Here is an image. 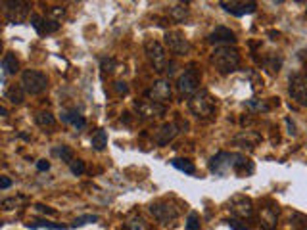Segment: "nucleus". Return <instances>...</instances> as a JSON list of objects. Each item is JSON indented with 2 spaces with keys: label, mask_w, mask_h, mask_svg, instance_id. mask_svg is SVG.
Here are the masks:
<instances>
[{
  "label": "nucleus",
  "mask_w": 307,
  "mask_h": 230,
  "mask_svg": "<svg viewBox=\"0 0 307 230\" xmlns=\"http://www.w3.org/2000/svg\"><path fill=\"white\" fill-rule=\"evenodd\" d=\"M209 60L221 75H229L240 67V52L234 46H217L211 52Z\"/></svg>",
  "instance_id": "f257e3e1"
},
{
  "label": "nucleus",
  "mask_w": 307,
  "mask_h": 230,
  "mask_svg": "<svg viewBox=\"0 0 307 230\" xmlns=\"http://www.w3.org/2000/svg\"><path fill=\"white\" fill-rule=\"evenodd\" d=\"M188 109H190V113L198 117V119H204V121H208L213 117V113H215V100L211 98L208 90H198L194 96H190L188 100Z\"/></svg>",
  "instance_id": "f03ea898"
},
{
  "label": "nucleus",
  "mask_w": 307,
  "mask_h": 230,
  "mask_svg": "<svg viewBox=\"0 0 307 230\" xmlns=\"http://www.w3.org/2000/svg\"><path fill=\"white\" fill-rule=\"evenodd\" d=\"M21 86L25 88L27 94L37 96L48 88V77L42 71H37V69H25L21 73Z\"/></svg>",
  "instance_id": "7ed1b4c3"
},
{
  "label": "nucleus",
  "mask_w": 307,
  "mask_h": 230,
  "mask_svg": "<svg viewBox=\"0 0 307 230\" xmlns=\"http://www.w3.org/2000/svg\"><path fill=\"white\" fill-rule=\"evenodd\" d=\"M200 83H202L200 69H198L196 65H190V67L184 69V73L179 77V81H177V88H179L181 94L194 96L198 90H200Z\"/></svg>",
  "instance_id": "20e7f679"
},
{
  "label": "nucleus",
  "mask_w": 307,
  "mask_h": 230,
  "mask_svg": "<svg viewBox=\"0 0 307 230\" xmlns=\"http://www.w3.org/2000/svg\"><path fill=\"white\" fill-rule=\"evenodd\" d=\"M4 6V15L8 19V23H25L27 21V15L31 10V4L29 2H17V0H4L2 2Z\"/></svg>",
  "instance_id": "39448f33"
},
{
  "label": "nucleus",
  "mask_w": 307,
  "mask_h": 230,
  "mask_svg": "<svg viewBox=\"0 0 307 230\" xmlns=\"http://www.w3.org/2000/svg\"><path fill=\"white\" fill-rule=\"evenodd\" d=\"M144 52H146V58L154 65L156 71L161 73L167 69V54H165V48H163L161 42L150 38V40L144 42Z\"/></svg>",
  "instance_id": "423d86ee"
},
{
  "label": "nucleus",
  "mask_w": 307,
  "mask_h": 230,
  "mask_svg": "<svg viewBox=\"0 0 307 230\" xmlns=\"http://www.w3.org/2000/svg\"><path fill=\"white\" fill-rule=\"evenodd\" d=\"M150 213L154 215V219H158L161 225H169L181 215L179 207L173 206L169 200H158V202L150 204Z\"/></svg>",
  "instance_id": "0eeeda50"
},
{
  "label": "nucleus",
  "mask_w": 307,
  "mask_h": 230,
  "mask_svg": "<svg viewBox=\"0 0 307 230\" xmlns=\"http://www.w3.org/2000/svg\"><path fill=\"white\" fill-rule=\"evenodd\" d=\"M288 92L296 104L307 106V73H294L288 81Z\"/></svg>",
  "instance_id": "6e6552de"
},
{
  "label": "nucleus",
  "mask_w": 307,
  "mask_h": 230,
  "mask_svg": "<svg viewBox=\"0 0 307 230\" xmlns=\"http://www.w3.org/2000/svg\"><path fill=\"white\" fill-rule=\"evenodd\" d=\"M163 40H165V46L171 50L173 54H177V56H184V54H188L190 48H192L183 31H177V29L175 31H165Z\"/></svg>",
  "instance_id": "1a4fd4ad"
},
{
  "label": "nucleus",
  "mask_w": 307,
  "mask_h": 230,
  "mask_svg": "<svg viewBox=\"0 0 307 230\" xmlns=\"http://www.w3.org/2000/svg\"><path fill=\"white\" fill-rule=\"evenodd\" d=\"M135 109L142 119H160V117H163V115L167 113V106H165V104L152 102V100L135 102Z\"/></svg>",
  "instance_id": "9d476101"
},
{
  "label": "nucleus",
  "mask_w": 307,
  "mask_h": 230,
  "mask_svg": "<svg viewBox=\"0 0 307 230\" xmlns=\"http://www.w3.org/2000/svg\"><path fill=\"white\" fill-rule=\"evenodd\" d=\"M233 159L234 154H231V152H219L209 161V171L217 177H227V173L233 169Z\"/></svg>",
  "instance_id": "9b49d317"
},
{
  "label": "nucleus",
  "mask_w": 307,
  "mask_h": 230,
  "mask_svg": "<svg viewBox=\"0 0 307 230\" xmlns=\"http://www.w3.org/2000/svg\"><path fill=\"white\" fill-rule=\"evenodd\" d=\"M219 6H221L225 12L233 13L236 17L254 13L258 10V4L256 2H244V0H221Z\"/></svg>",
  "instance_id": "f8f14e48"
},
{
  "label": "nucleus",
  "mask_w": 307,
  "mask_h": 230,
  "mask_svg": "<svg viewBox=\"0 0 307 230\" xmlns=\"http://www.w3.org/2000/svg\"><path fill=\"white\" fill-rule=\"evenodd\" d=\"M208 42L215 44V48L217 46H231V44L236 42V33L231 31L229 27H225V25H217L208 35Z\"/></svg>",
  "instance_id": "ddd939ff"
},
{
  "label": "nucleus",
  "mask_w": 307,
  "mask_h": 230,
  "mask_svg": "<svg viewBox=\"0 0 307 230\" xmlns=\"http://www.w3.org/2000/svg\"><path fill=\"white\" fill-rule=\"evenodd\" d=\"M146 98L148 100H152V102H160V104L169 102V100H171V83L165 81V79L156 81V83L146 90Z\"/></svg>",
  "instance_id": "4468645a"
},
{
  "label": "nucleus",
  "mask_w": 307,
  "mask_h": 230,
  "mask_svg": "<svg viewBox=\"0 0 307 230\" xmlns=\"http://www.w3.org/2000/svg\"><path fill=\"white\" fill-rule=\"evenodd\" d=\"M229 209H231V213H233L234 217L242 219V221L252 219V215H254V204H252V200H248L244 196L234 198L233 202H231V206H229Z\"/></svg>",
  "instance_id": "2eb2a0df"
},
{
  "label": "nucleus",
  "mask_w": 307,
  "mask_h": 230,
  "mask_svg": "<svg viewBox=\"0 0 307 230\" xmlns=\"http://www.w3.org/2000/svg\"><path fill=\"white\" fill-rule=\"evenodd\" d=\"M31 25H33V29L37 31L38 35H50V33H54V31L60 29V23H58V21H54V19H50V17H42V15H38V13H33V15H31Z\"/></svg>",
  "instance_id": "dca6fc26"
},
{
  "label": "nucleus",
  "mask_w": 307,
  "mask_h": 230,
  "mask_svg": "<svg viewBox=\"0 0 307 230\" xmlns=\"http://www.w3.org/2000/svg\"><path fill=\"white\" fill-rule=\"evenodd\" d=\"M177 134H179V127L175 123H163L160 129L154 133V140H156V144L165 146L169 144Z\"/></svg>",
  "instance_id": "f3484780"
},
{
  "label": "nucleus",
  "mask_w": 307,
  "mask_h": 230,
  "mask_svg": "<svg viewBox=\"0 0 307 230\" xmlns=\"http://www.w3.org/2000/svg\"><path fill=\"white\" fill-rule=\"evenodd\" d=\"M61 121L69 123V125L75 127L77 131H81V129H85L86 127V119L77 111V109H65V111H61Z\"/></svg>",
  "instance_id": "a211bd4d"
},
{
  "label": "nucleus",
  "mask_w": 307,
  "mask_h": 230,
  "mask_svg": "<svg viewBox=\"0 0 307 230\" xmlns=\"http://www.w3.org/2000/svg\"><path fill=\"white\" fill-rule=\"evenodd\" d=\"M233 171L236 175H250V173H254V165H252V161L246 158V156H242V154H234Z\"/></svg>",
  "instance_id": "6ab92c4d"
},
{
  "label": "nucleus",
  "mask_w": 307,
  "mask_h": 230,
  "mask_svg": "<svg viewBox=\"0 0 307 230\" xmlns=\"http://www.w3.org/2000/svg\"><path fill=\"white\" fill-rule=\"evenodd\" d=\"M259 227L261 230H277V209L265 207L259 219Z\"/></svg>",
  "instance_id": "aec40b11"
},
{
  "label": "nucleus",
  "mask_w": 307,
  "mask_h": 230,
  "mask_svg": "<svg viewBox=\"0 0 307 230\" xmlns=\"http://www.w3.org/2000/svg\"><path fill=\"white\" fill-rule=\"evenodd\" d=\"M25 94H27V92H25V88L21 86V83H19V85L8 86V88H6V92H4V98H6V100H10V102L15 104V106H19V104L25 100Z\"/></svg>",
  "instance_id": "412c9836"
},
{
  "label": "nucleus",
  "mask_w": 307,
  "mask_h": 230,
  "mask_svg": "<svg viewBox=\"0 0 307 230\" xmlns=\"http://www.w3.org/2000/svg\"><path fill=\"white\" fill-rule=\"evenodd\" d=\"M17 71H19V61H17V58L13 56L12 52L4 54V58H2V75L4 77L6 75H15Z\"/></svg>",
  "instance_id": "4be33fe9"
},
{
  "label": "nucleus",
  "mask_w": 307,
  "mask_h": 230,
  "mask_svg": "<svg viewBox=\"0 0 307 230\" xmlns=\"http://www.w3.org/2000/svg\"><path fill=\"white\" fill-rule=\"evenodd\" d=\"M167 15H169V19L181 23V21H184V17L188 15V6L186 4H173L167 10Z\"/></svg>",
  "instance_id": "5701e85b"
},
{
  "label": "nucleus",
  "mask_w": 307,
  "mask_h": 230,
  "mask_svg": "<svg viewBox=\"0 0 307 230\" xmlns=\"http://www.w3.org/2000/svg\"><path fill=\"white\" fill-rule=\"evenodd\" d=\"M35 123L42 129H54L56 127V117L50 111H38L35 115Z\"/></svg>",
  "instance_id": "b1692460"
},
{
  "label": "nucleus",
  "mask_w": 307,
  "mask_h": 230,
  "mask_svg": "<svg viewBox=\"0 0 307 230\" xmlns=\"http://www.w3.org/2000/svg\"><path fill=\"white\" fill-rule=\"evenodd\" d=\"M27 229H52V230H63L65 227L63 225H58V223H50L46 219H33L27 223Z\"/></svg>",
  "instance_id": "393cba45"
},
{
  "label": "nucleus",
  "mask_w": 307,
  "mask_h": 230,
  "mask_svg": "<svg viewBox=\"0 0 307 230\" xmlns=\"http://www.w3.org/2000/svg\"><path fill=\"white\" fill-rule=\"evenodd\" d=\"M90 144H92V148H94L96 152H102V150L108 146V133H106L104 129H98L96 133L92 134V138H90Z\"/></svg>",
  "instance_id": "a878e982"
},
{
  "label": "nucleus",
  "mask_w": 307,
  "mask_h": 230,
  "mask_svg": "<svg viewBox=\"0 0 307 230\" xmlns=\"http://www.w3.org/2000/svg\"><path fill=\"white\" fill-rule=\"evenodd\" d=\"M123 229L125 230H148V223L140 215H135V217H129L125 223H123Z\"/></svg>",
  "instance_id": "bb28decb"
},
{
  "label": "nucleus",
  "mask_w": 307,
  "mask_h": 230,
  "mask_svg": "<svg viewBox=\"0 0 307 230\" xmlns=\"http://www.w3.org/2000/svg\"><path fill=\"white\" fill-rule=\"evenodd\" d=\"M171 165L175 167V169L186 173V175H194V173H196V167H194V163H192L190 159L175 158V159H171Z\"/></svg>",
  "instance_id": "cd10ccee"
},
{
  "label": "nucleus",
  "mask_w": 307,
  "mask_h": 230,
  "mask_svg": "<svg viewBox=\"0 0 307 230\" xmlns=\"http://www.w3.org/2000/svg\"><path fill=\"white\" fill-rule=\"evenodd\" d=\"M54 154H56V156H58L63 163H69V165H71V163L75 161L73 159V150H71L69 146H63V144L56 146V148H54Z\"/></svg>",
  "instance_id": "c85d7f7f"
},
{
  "label": "nucleus",
  "mask_w": 307,
  "mask_h": 230,
  "mask_svg": "<svg viewBox=\"0 0 307 230\" xmlns=\"http://www.w3.org/2000/svg\"><path fill=\"white\" fill-rule=\"evenodd\" d=\"M290 223L296 230H307V215H304V213H294Z\"/></svg>",
  "instance_id": "c756f323"
},
{
  "label": "nucleus",
  "mask_w": 307,
  "mask_h": 230,
  "mask_svg": "<svg viewBox=\"0 0 307 230\" xmlns=\"http://www.w3.org/2000/svg\"><path fill=\"white\" fill-rule=\"evenodd\" d=\"M246 106L250 109H254V111H269L271 109V106L265 100H248Z\"/></svg>",
  "instance_id": "7c9ffc66"
},
{
  "label": "nucleus",
  "mask_w": 307,
  "mask_h": 230,
  "mask_svg": "<svg viewBox=\"0 0 307 230\" xmlns=\"http://www.w3.org/2000/svg\"><path fill=\"white\" fill-rule=\"evenodd\" d=\"M186 230H202L198 213H190V215H188V219H186Z\"/></svg>",
  "instance_id": "2f4dec72"
},
{
  "label": "nucleus",
  "mask_w": 307,
  "mask_h": 230,
  "mask_svg": "<svg viewBox=\"0 0 307 230\" xmlns=\"http://www.w3.org/2000/svg\"><path fill=\"white\" fill-rule=\"evenodd\" d=\"M281 63H283V60H281V58H277L275 54L269 56V60L265 61V65L269 67L271 73H279V69H281Z\"/></svg>",
  "instance_id": "473e14b6"
},
{
  "label": "nucleus",
  "mask_w": 307,
  "mask_h": 230,
  "mask_svg": "<svg viewBox=\"0 0 307 230\" xmlns=\"http://www.w3.org/2000/svg\"><path fill=\"white\" fill-rule=\"evenodd\" d=\"M96 221H98V217H96V215H85V217H77L73 221V223H71V227H73V229H77V227H83V225H86V223H96Z\"/></svg>",
  "instance_id": "72a5a7b5"
},
{
  "label": "nucleus",
  "mask_w": 307,
  "mask_h": 230,
  "mask_svg": "<svg viewBox=\"0 0 307 230\" xmlns=\"http://www.w3.org/2000/svg\"><path fill=\"white\" fill-rule=\"evenodd\" d=\"M102 71L104 73H111L115 71V65H117V61L113 60V58H102Z\"/></svg>",
  "instance_id": "f704fd0d"
},
{
  "label": "nucleus",
  "mask_w": 307,
  "mask_h": 230,
  "mask_svg": "<svg viewBox=\"0 0 307 230\" xmlns=\"http://www.w3.org/2000/svg\"><path fill=\"white\" fill-rule=\"evenodd\" d=\"M19 202H21V198H6V200H2V209H4V211L15 209Z\"/></svg>",
  "instance_id": "c9c22d12"
},
{
  "label": "nucleus",
  "mask_w": 307,
  "mask_h": 230,
  "mask_svg": "<svg viewBox=\"0 0 307 230\" xmlns=\"http://www.w3.org/2000/svg\"><path fill=\"white\" fill-rule=\"evenodd\" d=\"M63 13H65V10H63L61 6H52L48 10L50 19H54V21H60L61 17H63Z\"/></svg>",
  "instance_id": "e433bc0d"
},
{
  "label": "nucleus",
  "mask_w": 307,
  "mask_h": 230,
  "mask_svg": "<svg viewBox=\"0 0 307 230\" xmlns=\"http://www.w3.org/2000/svg\"><path fill=\"white\" fill-rule=\"evenodd\" d=\"M69 169H71V173H73V175H77V177H79V175H83V173H85V161H81V159H75L73 163L69 165Z\"/></svg>",
  "instance_id": "4c0bfd02"
},
{
  "label": "nucleus",
  "mask_w": 307,
  "mask_h": 230,
  "mask_svg": "<svg viewBox=\"0 0 307 230\" xmlns=\"http://www.w3.org/2000/svg\"><path fill=\"white\" fill-rule=\"evenodd\" d=\"M229 227H231V230H250V227L246 225L242 219H231Z\"/></svg>",
  "instance_id": "58836bf2"
},
{
  "label": "nucleus",
  "mask_w": 307,
  "mask_h": 230,
  "mask_svg": "<svg viewBox=\"0 0 307 230\" xmlns=\"http://www.w3.org/2000/svg\"><path fill=\"white\" fill-rule=\"evenodd\" d=\"M113 88H115V92H117L119 96H125V94L129 92V86H127V83H123V81H117V83H113Z\"/></svg>",
  "instance_id": "ea45409f"
},
{
  "label": "nucleus",
  "mask_w": 307,
  "mask_h": 230,
  "mask_svg": "<svg viewBox=\"0 0 307 230\" xmlns=\"http://www.w3.org/2000/svg\"><path fill=\"white\" fill-rule=\"evenodd\" d=\"M37 169L38 171H48L50 169V163L46 159H38L37 161Z\"/></svg>",
  "instance_id": "a19ab883"
},
{
  "label": "nucleus",
  "mask_w": 307,
  "mask_h": 230,
  "mask_svg": "<svg viewBox=\"0 0 307 230\" xmlns=\"http://www.w3.org/2000/svg\"><path fill=\"white\" fill-rule=\"evenodd\" d=\"M38 209V211H42V213H48V215H56V211H54V209H50L48 206H42V204H37V206H35Z\"/></svg>",
  "instance_id": "79ce46f5"
},
{
  "label": "nucleus",
  "mask_w": 307,
  "mask_h": 230,
  "mask_svg": "<svg viewBox=\"0 0 307 230\" xmlns=\"http://www.w3.org/2000/svg\"><path fill=\"white\" fill-rule=\"evenodd\" d=\"M0 186H2V190H6V188H10V186H12V181H10L8 177H2V181H0Z\"/></svg>",
  "instance_id": "37998d69"
},
{
  "label": "nucleus",
  "mask_w": 307,
  "mask_h": 230,
  "mask_svg": "<svg viewBox=\"0 0 307 230\" xmlns=\"http://www.w3.org/2000/svg\"><path fill=\"white\" fill-rule=\"evenodd\" d=\"M286 123H288V129H290L288 133L292 134V136H296V125H294L292 121H290V119H286Z\"/></svg>",
  "instance_id": "c03bdc74"
}]
</instances>
